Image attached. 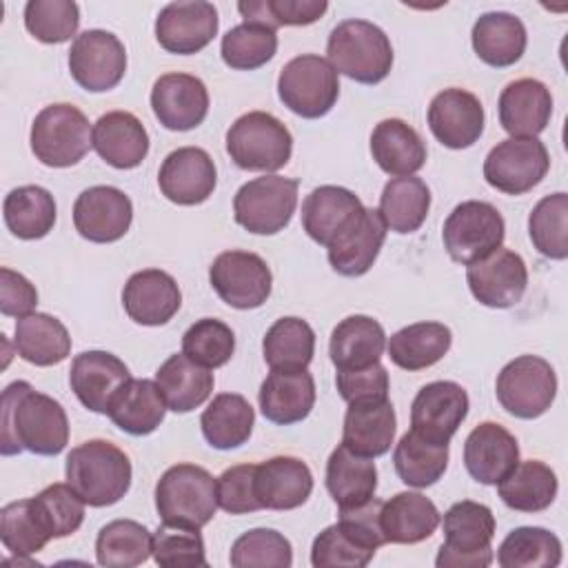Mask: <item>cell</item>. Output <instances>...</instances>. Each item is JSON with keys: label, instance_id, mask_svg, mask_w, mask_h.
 Masks as SVG:
<instances>
[{"label": "cell", "instance_id": "6da1fadb", "mask_svg": "<svg viewBox=\"0 0 568 568\" xmlns=\"http://www.w3.org/2000/svg\"><path fill=\"white\" fill-rule=\"evenodd\" d=\"M0 433V450L7 457L22 450L53 457L69 442V419L58 399L18 379L2 393Z\"/></svg>", "mask_w": 568, "mask_h": 568}, {"label": "cell", "instance_id": "7a4b0ae2", "mask_svg": "<svg viewBox=\"0 0 568 568\" xmlns=\"http://www.w3.org/2000/svg\"><path fill=\"white\" fill-rule=\"evenodd\" d=\"M67 484L93 508L118 504L131 488V462L106 439H89L67 455Z\"/></svg>", "mask_w": 568, "mask_h": 568}, {"label": "cell", "instance_id": "3957f363", "mask_svg": "<svg viewBox=\"0 0 568 568\" xmlns=\"http://www.w3.org/2000/svg\"><path fill=\"white\" fill-rule=\"evenodd\" d=\"M333 69L359 84L382 82L393 67V47L388 36L368 20L339 22L326 42Z\"/></svg>", "mask_w": 568, "mask_h": 568}, {"label": "cell", "instance_id": "277c9868", "mask_svg": "<svg viewBox=\"0 0 568 568\" xmlns=\"http://www.w3.org/2000/svg\"><path fill=\"white\" fill-rule=\"evenodd\" d=\"M217 506V479L202 466L175 464L155 484V508L164 524L200 530Z\"/></svg>", "mask_w": 568, "mask_h": 568}, {"label": "cell", "instance_id": "5b68a950", "mask_svg": "<svg viewBox=\"0 0 568 568\" xmlns=\"http://www.w3.org/2000/svg\"><path fill=\"white\" fill-rule=\"evenodd\" d=\"M442 526L444 544L435 557L437 568H486L493 564L495 515L486 504L462 499L444 513Z\"/></svg>", "mask_w": 568, "mask_h": 568}, {"label": "cell", "instance_id": "8992f818", "mask_svg": "<svg viewBox=\"0 0 568 568\" xmlns=\"http://www.w3.org/2000/svg\"><path fill=\"white\" fill-rule=\"evenodd\" d=\"M226 153L244 171L273 173L291 160L293 135L275 115L248 111L226 131Z\"/></svg>", "mask_w": 568, "mask_h": 568}, {"label": "cell", "instance_id": "52a82bcc", "mask_svg": "<svg viewBox=\"0 0 568 568\" xmlns=\"http://www.w3.org/2000/svg\"><path fill=\"white\" fill-rule=\"evenodd\" d=\"M93 129L87 115L67 102L44 106L31 124V151L44 164L53 169H67L78 164L89 149Z\"/></svg>", "mask_w": 568, "mask_h": 568}, {"label": "cell", "instance_id": "ba28073f", "mask_svg": "<svg viewBox=\"0 0 568 568\" xmlns=\"http://www.w3.org/2000/svg\"><path fill=\"white\" fill-rule=\"evenodd\" d=\"M277 95L295 115L317 120L326 115L339 98L337 71L322 55H297L282 67L277 78Z\"/></svg>", "mask_w": 568, "mask_h": 568}, {"label": "cell", "instance_id": "9c48e42d", "mask_svg": "<svg viewBox=\"0 0 568 568\" xmlns=\"http://www.w3.org/2000/svg\"><path fill=\"white\" fill-rule=\"evenodd\" d=\"M297 180L275 173L248 180L233 197L235 222L255 235L284 231L297 206Z\"/></svg>", "mask_w": 568, "mask_h": 568}, {"label": "cell", "instance_id": "30bf717a", "mask_svg": "<svg viewBox=\"0 0 568 568\" xmlns=\"http://www.w3.org/2000/svg\"><path fill=\"white\" fill-rule=\"evenodd\" d=\"M495 393L506 413L519 419H535L557 397L555 368L539 355H519L499 371Z\"/></svg>", "mask_w": 568, "mask_h": 568}, {"label": "cell", "instance_id": "8fae6325", "mask_svg": "<svg viewBox=\"0 0 568 568\" xmlns=\"http://www.w3.org/2000/svg\"><path fill=\"white\" fill-rule=\"evenodd\" d=\"M506 224L501 213L481 200L457 204L444 222L442 240L448 257L457 264H473L501 246Z\"/></svg>", "mask_w": 568, "mask_h": 568}, {"label": "cell", "instance_id": "7c38bea8", "mask_svg": "<svg viewBox=\"0 0 568 568\" xmlns=\"http://www.w3.org/2000/svg\"><path fill=\"white\" fill-rule=\"evenodd\" d=\"M550 169V155L537 138H506L484 160V180L506 193L521 195L537 186Z\"/></svg>", "mask_w": 568, "mask_h": 568}, {"label": "cell", "instance_id": "4fadbf2b", "mask_svg": "<svg viewBox=\"0 0 568 568\" xmlns=\"http://www.w3.org/2000/svg\"><path fill=\"white\" fill-rule=\"evenodd\" d=\"M71 78L91 93L111 91L126 71V49L118 36L104 29H89L73 38L69 49Z\"/></svg>", "mask_w": 568, "mask_h": 568}, {"label": "cell", "instance_id": "5bb4252c", "mask_svg": "<svg viewBox=\"0 0 568 568\" xmlns=\"http://www.w3.org/2000/svg\"><path fill=\"white\" fill-rule=\"evenodd\" d=\"M209 280L217 297L240 311L262 306L273 286V275L266 262L251 251H224L211 268Z\"/></svg>", "mask_w": 568, "mask_h": 568}, {"label": "cell", "instance_id": "9a60e30c", "mask_svg": "<svg viewBox=\"0 0 568 568\" xmlns=\"http://www.w3.org/2000/svg\"><path fill=\"white\" fill-rule=\"evenodd\" d=\"M466 282L479 304L488 308H510L526 293L528 268L519 253L499 246L466 266Z\"/></svg>", "mask_w": 568, "mask_h": 568}, {"label": "cell", "instance_id": "2e32d148", "mask_svg": "<svg viewBox=\"0 0 568 568\" xmlns=\"http://www.w3.org/2000/svg\"><path fill=\"white\" fill-rule=\"evenodd\" d=\"M468 415V395L457 382L437 379L422 386L410 404V430L448 444Z\"/></svg>", "mask_w": 568, "mask_h": 568}, {"label": "cell", "instance_id": "e0dca14e", "mask_svg": "<svg viewBox=\"0 0 568 568\" xmlns=\"http://www.w3.org/2000/svg\"><path fill=\"white\" fill-rule=\"evenodd\" d=\"M133 222L129 195L115 186L84 189L73 204L75 231L95 244H111L126 235Z\"/></svg>", "mask_w": 568, "mask_h": 568}, {"label": "cell", "instance_id": "ac0fdd59", "mask_svg": "<svg viewBox=\"0 0 568 568\" xmlns=\"http://www.w3.org/2000/svg\"><path fill=\"white\" fill-rule=\"evenodd\" d=\"M217 184L213 158L200 146H182L171 151L158 173L162 195L180 206L206 202Z\"/></svg>", "mask_w": 568, "mask_h": 568}, {"label": "cell", "instance_id": "d6986e66", "mask_svg": "<svg viewBox=\"0 0 568 568\" xmlns=\"http://www.w3.org/2000/svg\"><path fill=\"white\" fill-rule=\"evenodd\" d=\"M217 27V9L211 2H171L155 18V38L164 51L191 55L215 38Z\"/></svg>", "mask_w": 568, "mask_h": 568}, {"label": "cell", "instance_id": "ffe728a7", "mask_svg": "<svg viewBox=\"0 0 568 568\" xmlns=\"http://www.w3.org/2000/svg\"><path fill=\"white\" fill-rule=\"evenodd\" d=\"M484 106L466 89H444L428 104V126L446 149H468L484 133Z\"/></svg>", "mask_w": 568, "mask_h": 568}, {"label": "cell", "instance_id": "44dd1931", "mask_svg": "<svg viewBox=\"0 0 568 568\" xmlns=\"http://www.w3.org/2000/svg\"><path fill=\"white\" fill-rule=\"evenodd\" d=\"M151 109L164 129L191 131L209 113V91L195 75L164 73L151 89Z\"/></svg>", "mask_w": 568, "mask_h": 568}, {"label": "cell", "instance_id": "7402d4cb", "mask_svg": "<svg viewBox=\"0 0 568 568\" xmlns=\"http://www.w3.org/2000/svg\"><path fill=\"white\" fill-rule=\"evenodd\" d=\"M131 379L126 364L106 351H84L73 357L69 384L80 404L93 413L109 410L118 390Z\"/></svg>", "mask_w": 568, "mask_h": 568}, {"label": "cell", "instance_id": "603a6c76", "mask_svg": "<svg viewBox=\"0 0 568 568\" xmlns=\"http://www.w3.org/2000/svg\"><path fill=\"white\" fill-rule=\"evenodd\" d=\"M182 304L178 282L160 268L133 273L122 288V306L126 315L142 326L166 324Z\"/></svg>", "mask_w": 568, "mask_h": 568}, {"label": "cell", "instance_id": "cb8c5ba5", "mask_svg": "<svg viewBox=\"0 0 568 568\" xmlns=\"http://www.w3.org/2000/svg\"><path fill=\"white\" fill-rule=\"evenodd\" d=\"M364 204L359 197L335 184H324L313 189L304 202H302V226L306 235L322 244L328 246L335 242L355 220L364 213Z\"/></svg>", "mask_w": 568, "mask_h": 568}, {"label": "cell", "instance_id": "d4e9b609", "mask_svg": "<svg viewBox=\"0 0 568 568\" xmlns=\"http://www.w3.org/2000/svg\"><path fill=\"white\" fill-rule=\"evenodd\" d=\"M517 462V439L497 422H481L464 442V466L468 475L484 486H495Z\"/></svg>", "mask_w": 568, "mask_h": 568}, {"label": "cell", "instance_id": "484cf974", "mask_svg": "<svg viewBox=\"0 0 568 568\" xmlns=\"http://www.w3.org/2000/svg\"><path fill=\"white\" fill-rule=\"evenodd\" d=\"M499 124L510 138H537L550 122V89L535 78H519L499 95Z\"/></svg>", "mask_w": 568, "mask_h": 568}, {"label": "cell", "instance_id": "4316f807", "mask_svg": "<svg viewBox=\"0 0 568 568\" xmlns=\"http://www.w3.org/2000/svg\"><path fill=\"white\" fill-rule=\"evenodd\" d=\"M313 493L311 468L291 455H277L255 466V495L262 508L293 510Z\"/></svg>", "mask_w": 568, "mask_h": 568}, {"label": "cell", "instance_id": "83f0119b", "mask_svg": "<svg viewBox=\"0 0 568 568\" xmlns=\"http://www.w3.org/2000/svg\"><path fill=\"white\" fill-rule=\"evenodd\" d=\"M386 240V224L377 209L364 213L335 242L326 246L328 264L344 277H359L371 271Z\"/></svg>", "mask_w": 568, "mask_h": 568}, {"label": "cell", "instance_id": "f1b7e54d", "mask_svg": "<svg viewBox=\"0 0 568 568\" xmlns=\"http://www.w3.org/2000/svg\"><path fill=\"white\" fill-rule=\"evenodd\" d=\"M262 415L280 426L297 424L308 417L315 406L313 375L302 371H271L260 386Z\"/></svg>", "mask_w": 568, "mask_h": 568}, {"label": "cell", "instance_id": "f546056e", "mask_svg": "<svg viewBox=\"0 0 568 568\" xmlns=\"http://www.w3.org/2000/svg\"><path fill=\"white\" fill-rule=\"evenodd\" d=\"M95 153L113 169H135L149 153V133L129 111H109L98 118L91 135Z\"/></svg>", "mask_w": 568, "mask_h": 568}, {"label": "cell", "instance_id": "4dcf8cb0", "mask_svg": "<svg viewBox=\"0 0 568 568\" xmlns=\"http://www.w3.org/2000/svg\"><path fill=\"white\" fill-rule=\"evenodd\" d=\"M371 155L375 164L393 175L408 178L426 164V144L422 135L399 118H386L371 133Z\"/></svg>", "mask_w": 568, "mask_h": 568}, {"label": "cell", "instance_id": "1f68e13d", "mask_svg": "<svg viewBox=\"0 0 568 568\" xmlns=\"http://www.w3.org/2000/svg\"><path fill=\"white\" fill-rule=\"evenodd\" d=\"M395 408L388 399L348 404L342 428V444L357 455L379 457L395 439Z\"/></svg>", "mask_w": 568, "mask_h": 568}, {"label": "cell", "instance_id": "d6a6232c", "mask_svg": "<svg viewBox=\"0 0 568 568\" xmlns=\"http://www.w3.org/2000/svg\"><path fill=\"white\" fill-rule=\"evenodd\" d=\"M386 333L382 324L368 315H348L331 333L328 355L337 371L366 368L382 359Z\"/></svg>", "mask_w": 568, "mask_h": 568}, {"label": "cell", "instance_id": "836d02e7", "mask_svg": "<svg viewBox=\"0 0 568 568\" xmlns=\"http://www.w3.org/2000/svg\"><path fill=\"white\" fill-rule=\"evenodd\" d=\"M442 521L437 506L422 493L404 490L382 504L379 524L386 544H419Z\"/></svg>", "mask_w": 568, "mask_h": 568}, {"label": "cell", "instance_id": "e575fe53", "mask_svg": "<svg viewBox=\"0 0 568 568\" xmlns=\"http://www.w3.org/2000/svg\"><path fill=\"white\" fill-rule=\"evenodd\" d=\"M470 40L481 62L504 69L524 55L528 36L524 22L517 16L508 11H488L475 20Z\"/></svg>", "mask_w": 568, "mask_h": 568}, {"label": "cell", "instance_id": "d590c367", "mask_svg": "<svg viewBox=\"0 0 568 568\" xmlns=\"http://www.w3.org/2000/svg\"><path fill=\"white\" fill-rule=\"evenodd\" d=\"M326 490L337 508H355L375 497L377 468L373 457H364L339 444L326 462Z\"/></svg>", "mask_w": 568, "mask_h": 568}, {"label": "cell", "instance_id": "8d00e7d4", "mask_svg": "<svg viewBox=\"0 0 568 568\" xmlns=\"http://www.w3.org/2000/svg\"><path fill=\"white\" fill-rule=\"evenodd\" d=\"M166 402L155 379H129L113 397L106 415L124 433L142 437L151 435L166 413Z\"/></svg>", "mask_w": 568, "mask_h": 568}, {"label": "cell", "instance_id": "74e56055", "mask_svg": "<svg viewBox=\"0 0 568 568\" xmlns=\"http://www.w3.org/2000/svg\"><path fill=\"white\" fill-rule=\"evenodd\" d=\"M155 384L173 413H191L211 397L213 373L184 353H175L158 368Z\"/></svg>", "mask_w": 568, "mask_h": 568}, {"label": "cell", "instance_id": "f35d334b", "mask_svg": "<svg viewBox=\"0 0 568 568\" xmlns=\"http://www.w3.org/2000/svg\"><path fill=\"white\" fill-rule=\"evenodd\" d=\"M453 333L442 322H415L386 339L388 357L404 371H422L437 364L450 348Z\"/></svg>", "mask_w": 568, "mask_h": 568}, {"label": "cell", "instance_id": "ab89813d", "mask_svg": "<svg viewBox=\"0 0 568 568\" xmlns=\"http://www.w3.org/2000/svg\"><path fill=\"white\" fill-rule=\"evenodd\" d=\"M495 486L497 495L508 508L519 513H539L555 501L559 481L548 464L539 459H526L517 462L513 470Z\"/></svg>", "mask_w": 568, "mask_h": 568}, {"label": "cell", "instance_id": "60d3db41", "mask_svg": "<svg viewBox=\"0 0 568 568\" xmlns=\"http://www.w3.org/2000/svg\"><path fill=\"white\" fill-rule=\"evenodd\" d=\"M13 346L24 362L33 366H53L69 357L71 337L58 317L49 313H29L16 322Z\"/></svg>", "mask_w": 568, "mask_h": 568}, {"label": "cell", "instance_id": "b9f144b4", "mask_svg": "<svg viewBox=\"0 0 568 568\" xmlns=\"http://www.w3.org/2000/svg\"><path fill=\"white\" fill-rule=\"evenodd\" d=\"M253 406L237 393L215 395L200 417L204 439L217 450H231L246 444L253 433Z\"/></svg>", "mask_w": 568, "mask_h": 568}, {"label": "cell", "instance_id": "7bdbcfd3", "mask_svg": "<svg viewBox=\"0 0 568 568\" xmlns=\"http://www.w3.org/2000/svg\"><path fill=\"white\" fill-rule=\"evenodd\" d=\"M7 229L20 240H40L53 231L55 224V200L53 195L36 184L18 186L7 193L2 204Z\"/></svg>", "mask_w": 568, "mask_h": 568}, {"label": "cell", "instance_id": "ee69618b", "mask_svg": "<svg viewBox=\"0 0 568 568\" xmlns=\"http://www.w3.org/2000/svg\"><path fill=\"white\" fill-rule=\"evenodd\" d=\"M430 209V189L419 178H393L379 195V215L395 233H415Z\"/></svg>", "mask_w": 568, "mask_h": 568}, {"label": "cell", "instance_id": "f6af8a7d", "mask_svg": "<svg viewBox=\"0 0 568 568\" xmlns=\"http://www.w3.org/2000/svg\"><path fill=\"white\" fill-rule=\"evenodd\" d=\"M397 477L413 488H428L442 479L448 466V444L430 442L415 430L399 437L393 450Z\"/></svg>", "mask_w": 568, "mask_h": 568}, {"label": "cell", "instance_id": "bcb514c9", "mask_svg": "<svg viewBox=\"0 0 568 568\" xmlns=\"http://www.w3.org/2000/svg\"><path fill=\"white\" fill-rule=\"evenodd\" d=\"M264 362L271 371H302L315 353V331L300 317H280L262 339Z\"/></svg>", "mask_w": 568, "mask_h": 568}, {"label": "cell", "instance_id": "7dc6e473", "mask_svg": "<svg viewBox=\"0 0 568 568\" xmlns=\"http://www.w3.org/2000/svg\"><path fill=\"white\" fill-rule=\"evenodd\" d=\"M153 550V535L133 519H115L100 528L95 559L106 568H133L144 564Z\"/></svg>", "mask_w": 568, "mask_h": 568}, {"label": "cell", "instance_id": "c3c4849f", "mask_svg": "<svg viewBox=\"0 0 568 568\" xmlns=\"http://www.w3.org/2000/svg\"><path fill=\"white\" fill-rule=\"evenodd\" d=\"M501 568H555L561 564V541L539 526H519L497 548Z\"/></svg>", "mask_w": 568, "mask_h": 568}, {"label": "cell", "instance_id": "681fc988", "mask_svg": "<svg viewBox=\"0 0 568 568\" xmlns=\"http://www.w3.org/2000/svg\"><path fill=\"white\" fill-rule=\"evenodd\" d=\"M532 246L550 260L568 257V195L552 193L541 197L528 215Z\"/></svg>", "mask_w": 568, "mask_h": 568}, {"label": "cell", "instance_id": "f907efd6", "mask_svg": "<svg viewBox=\"0 0 568 568\" xmlns=\"http://www.w3.org/2000/svg\"><path fill=\"white\" fill-rule=\"evenodd\" d=\"M31 499V508L49 535V539H62L73 535L84 521V501L69 484H51Z\"/></svg>", "mask_w": 568, "mask_h": 568}, {"label": "cell", "instance_id": "816d5d0a", "mask_svg": "<svg viewBox=\"0 0 568 568\" xmlns=\"http://www.w3.org/2000/svg\"><path fill=\"white\" fill-rule=\"evenodd\" d=\"M277 51V36L262 24L242 22L222 36L220 53L226 67L235 71H253L264 67Z\"/></svg>", "mask_w": 568, "mask_h": 568}, {"label": "cell", "instance_id": "f5cc1de1", "mask_svg": "<svg viewBox=\"0 0 568 568\" xmlns=\"http://www.w3.org/2000/svg\"><path fill=\"white\" fill-rule=\"evenodd\" d=\"M229 561L235 568H288L293 564V548L282 532L253 528L233 541Z\"/></svg>", "mask_w": 568, "mask_h": 568}, {"label": "cell", "instance_id": "db71d44e", "mask_svg": "<svg viewBox=\"0 0 568 568\" xmlns=\"http://www.w3.org/2000/svg\"><path fill=\"white\" fill-rule=\"evenodd\" d=\"M328 9L324 0H248L237 2V11L244 22L262 24L268 29L277 27H306L317 22Z\"/></svg>", "mask_w": 568, "mask_h": 568}, {"label": "cell", "instance_id": "11a10c76", "mask_svg": "<svg viewBox=\"0 0 568 568\" xmlns=\"http://www.w3.org/2000/svg\"><path fill=\"white\" fill-rule=\"evenodd\" d=\"M24 27L36 40L60 44L75 36L80 9L71 0H29L24 7Z\"/></svg>", "mask_w": 568, "mask_h": 568}, {"label": "cell", "instance_id": "9f6ffc18", "mask_svg": "<svg viewBox=\"0 0 568 568\" xmlns=\"http://www.w3.org/2000/svg\"><path fill=\"white\" fill-rule=\"evenodd\" d=\"M182 353L206 368H220L235 353V335L222 320L202 317L182 335Z\"/></svg>", "mask_w": 568, "mask_h": 568}, {"label": "cell", "instance_id": "6f0895ef", "mask_svg": "<svg viewBox=\"0 0 568 568\" xmlns=\"http://www.w3.org/2000/svg\"><path fill=\"white\" fill-rule=\"evenodd\" d=\"M0 539L4 548L16 557L36 555L51 541L31 508V499H20L2 506Z\"/></svg>", "mask_w": 568, "mask_h": 568}, {"label": "cell", "instance_id": "680465c9", "mask_svg": "<svg viewBox=\"0 0 568 568\" xmlns=\"http://www.w3.org/2000/svg\"><path fill=\"white\" fill-rule=\"evenodd\" d=\"M373 557L375 548L355 539L339 524L326 526L311 546V564L315 568H364Z\"/></svg>", "mask_w": 568, "mask_h": 568}, {"label": "cell", "instance_id": "91938a15", "mask_svg": "<svg viewBox=\"0 0 568 568\" xmlns=\"http://www.w3.org/2000/svg\"><path fill=\"white\" fill-rule=\"evenodd\" d=\"M151 555L155 564L164 568L206 566L204 539L197 528L171 526L162 521V526H158V530L153 532Z\"/></svg>", "mask_w": 568, "mask_h": 568}, {"label": "cell", "instance_id": "94428289", "mask_svg": "<svg viewBox=\"0 0 568 568\" xmlns=\"http://www.w3.org/2000/svg\"><path fill=\"white\" fill-rule=\"evenodd\" d=\"M255 466L257 464L231 466L217 477V504L222 510L231 515L262 510L255 495Z\"/></svg>", "mask_w": 568, "mask_h": 568}, {"label": "cell", "instance_id": "6125c7cd", "mask_svg": "<svg viewBox=\"0 0 568 568\" xmlns=\"http://www.w3.org/2000/svg\"><path fill=\"white\" fill-rule=\"evenodd\" d=\"M335 386L346 404L388 399V373L379 362L366 368L337 371Z\"/></svg>", "mask_w": 568, "mask_h": 568}, {"label": "cell", "instance_id": "be15d7a7", "mask_svg": "<svg viewBox=\"0 0 568 568\" xmlns=\"http://www.w3.org/2000/svg\"><path fill=\"white\" fill-rule=\"evenodd\" d=\"M38 306L36 286L20 273L0 268V313L7 317H24Z\"/></svg>", "mask_w": 568, "mask_h": 568}]
</instances>
